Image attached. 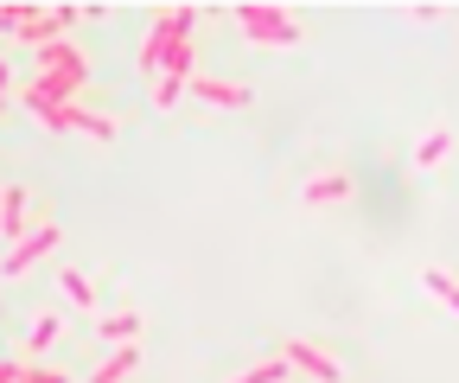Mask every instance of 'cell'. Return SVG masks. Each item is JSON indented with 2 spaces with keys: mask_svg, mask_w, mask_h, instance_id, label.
<instances>
[{
  "mask_svg": "<svg viewBox=\"0 0 459 383\" xmlns=\"http://www.w3.org/2000/svg\"><path fill=\"white\" fill-rule=\"evenodd\" d=\"M192 32H198V7H166V13L147 26V39H141V51H134V65H141L147 77H160L166 51H172V45H186Z\"/></svg>",
  "mask_w": 459,
  "mask_h": 383,
  "instance_id": "1",
  "label": "cell"
},
{
  "mask_svg": "<svg viewBox=\"0 0 459 383\" xmlns=\"http://www.w3.org/2000/svg\"><path fill=\"white\" fill-rule=\"evenodd\" d=\"M237 32L255 39V45H300V20L287 13V7H262V0L237 7Z\"/></svg>",
  "mask_w": 459,
  "mask_h": 383,
  "instance_id": "2",
  "label": "cell"
},
{
  "mask_svg": "<svg viewBox=\"0 0 459 383\" xmlns=\"http://www.w3.org/2000/svg\"><path fill=\"white\" fill-rule=\"evenodd\" d=\"M32 77H65V83H90V58L71 39H51L32 51Z\"/></svg>",
  "mask_w": 459,
  "mask_h": 383,
  "instance_id": "3",
  "label": "cell"
},
{
  "mask_svg": "<svg viewBox=\"0 0 459 383\" xmlns=\"http://www.w3.org/2000/svg\"><path fill=\"white\" fill-rule=\"evenodd\" d=\"M77 26V7H20V20H13V32L39 51V45H51V39H65Z\"/></svg>",
  "mask_w": 459,
  "mask_h": 383,
  "instance_id": "4",
  "label": "cell"
},
{
  "mask_svg": "<svg viewBox=\"0 0 459 383\" xmlns=\"http://www.w3.org/2000/svg\"><path fill=\"white\" fill-rule=\"evenodd\" d=\"M51 249H57V224H32L7 256H0V275H26V268H32L39 256H51Z\"/></svg>",
  "mask_w": 459,
  "mask_h": 383,
  "instance_id": "5",
  "label": "cell"
},
{
  "mask_svg": "<svg viewBox=\"0 0 459 383\" xmlns=\"http://www.w3.org/2000/svg\"><path fill=\"white\" fill-rule=\"evenodd\" d=\"M281 358H287V370H307L313 383H338V358H332V352H319L313 339H287V352H281Z\"/></svg>",
  "mask_w": 459,
  "mask_h": 383,
  "instance_id": "6",
  "label": "cell"
},
{
  "mask_svg": "<svg viewBox=\"0 0 459 383\" xmlns=\"http://www.w3.org/2000/svg\"><path fill=\"white\" fill-rule=\"evenodd\" d=\"M0 231H7V243H20L32 231V198L26 186H0Z\"/></svg>",
  "mask_w": 459,
  "mask_h": 383,
  "instance_id": "7",
  "label": "cell"
},
{
  "mask_svg": "<svg viewBox=\"0 0 459 383\" xmlns=\"http://www.w3.org/2000/svg\"><path fill=\"white\" fill-rule=\"evenodd\" d=\"M186 90L211 109H249V83H230V77H192Z\"/></svg>",
  "mask_w": 459,
  "mask_h": 383,
  "instance_id": "8",
  "label": "cell"
},
{
  "mask_svg": "<svg viewBox=\"0 0 459 383\" xmlns=\"http://www.w3.org/2000/svg\"><path fill=\"white\" fill-rule=\"evenodd\" d=\"M134 364H141V345H108V358L90 370V383H128Z\"/></svg>",
  "mask_w": 459,
  "mask_h": 383,
  "instance_id": "9",
  "label": "cell"
},
{
  "mask_svg": "<svg viewBox=\"0 0 459 383\" xmlns=\"http://www.w3.org/2000/svg\"><path fill=\"white\" fill-rule=\"evenodd\" d=\"M71 135H90V141H115V116H102V109H90V102H71Z\"/></svg>",
  "mask_w": 459,
  "mask_h": 383,
  "instance_id": "10",
  "label": "cell"
},
{
  "mask_svg": "<svg viewBox=\"0 0 459 383\" xmlns=\"http://www.w3.org/2000/svg\"><path fill=\"white\" fill-rule=\"evenodd\" d=\"M300 198L307 205H344V198H351V179H344V173H319V179H307Z\"/></svg>",
  "mask_w": 459,
  "mask_h": 383,
  "instance_id": "11",
  "label": "cell"
},
{
  "mask_svg": "<svg viewBox=\"0 0 459 383\" xmlns=\"http://www.w3.org/2000/svg\"><path fill=\"white\" fill-rule=\"evenodd\" d=\"M102 339H108V345H141V313H128V307L108 313V319H102Z\"/></svg>",
  "mask_w": 459,
  "mask_h": 383,
  "instance_id": "12",
  "label": "cell"
},
{
  "mask_svg": "<svg viewBox=\"0 0 459 383\" xmlns=\"http://www.w3.org/2000/svg\"><path fill=\"white\" fill-rule=\"evenodd\" d=\"M421 288H428V294H434V300H440V307L459 319V282L446 275V268H421Z\"/></svg>",
  "mask_w": 459,
  "mask_h": 383,
  "instance_id": "13",
  "label": "cell"
},
{
  "mask_svg": "<svg viewBox=\"0 0 459 383\" xmlns=\"http://www.w3.org/2000/svg\"><path fill=\"white\" fill-rule=\"evenodd\" d=\"M446 153H453V135H446V128H428V135L415 141V167H440Z\"/></svg>",
  "mask_w": 459,
  "mask_h": 383,
  "instance_id": "14",
  "label": "cell"
},
{
  "mask_svg": "<svg viewBox=\"0 0 459 383\" xmlns=\"http://www.w3.org/2000/svg\"><path fill=\"white\" fill-rule=\"evenodd\" d=\"M57 333H65V319H57V313H39V319H32L26 352H32V358H39V352H51V345H57Z\"/></svg>",
  "mask_w": 459,
  "mask_h": 383,
  "instance_id": "15",
  "label": "cell"
},
{
  "mask_svg": "<svg viewBox=\"0 0 459 383\" xmlns=\"http://www.w3.org/2000/svg\"><path fill=\"white\" fill-rule=\"evenodd\" d=\"M57 282H65V300H77V307H96V282L83 275V268H65Z\"/></svg>",
  "mask_w": 459,
  "mask_h": 383,
  "instance_id": "16",
  "label": "cell"
},
{
  "mask_svg": "<svg viewBox=\"0 0 459 383\" xmlns=\"http://www.w3.org/2000/svg\"><path fill=\"white\" fill-rule=\"evenodd\" d=\"M186 83H192V77H172V71H160V77H153V102H160V109H172V102L186 96Z\"/></svg>",
  "mask_w": 459,
  "mask_h": 383,
  "instance_id": "17",
  "label": "cell"
},
{
  "mask_svg": "<svg viewBox=\"0 0 459 383\" xmlns=\"http://www.w3.org/2000/svg\"><path fill=\"white\" fill-rule=\"evenodd\" d=\"M281 377H287V358H262V364H249L237 383H281Z\"/></svg>",
  "mask_w": 459,
  "mask_h": 383,
  "instance_id": "18",
  "label": "cell"
},
{
  "mask_svg": "<svg viewBox=\"0 0 459 383\" xmlns=\"http://www.w3.org/2000/svg\"><path fill=\"white\" fill-rule=\"evenodd\" d=\"M13 383H71V377H65V370H45V364H20Z\"/></svg>",
  "mask_w": 459,
  "mask_h": 383,
  "instance_id": "19",
  "label": "cell"
},
{
  "mask_svg": "<svg viewBox=\"0 0 459 383\" xmlns=\"http://www.w3.org/2000/svg\"><path fill=\"white\" fill-rule=\"evenodd\" d=\"M13 20H20V7H0V32H13Z\"/></svg>",
  "mask_w": 459,
  "mask_h": 383,
  "instance_id": "20",
  "label": "cell"
},
{
  "mask_svg": "<svg viewBox=\"0 0 459 383\" xmlns=\"http://www.w3.org/2000/svg\"><path fill=\"white\" fill-rule=\"evenodd\" d=\"M13 377H20V364H13V358H0V383H13Z\"/></svg>",
  "mask_w": 459,
  "mask_h": 383,
  "instance_id": "21",
  "label": "cell"
},
{
  "mask_svg": "<svg viewBox=\"0 0 459 383\" xmlns=\"http://www.w3.org/2000/svg\"><path fill=\"white\" fill-rule=\"evenodd\" d=\"M7 83H13V71H7V58H0V102H7Z\"/></svg>",
  "mask_w": 459,
  "mask_h": 383,
  "instance_id": "22",
  "label": "cell"
}]
</instances>
